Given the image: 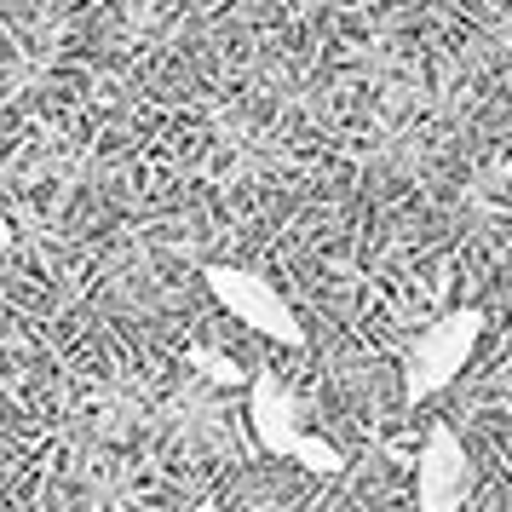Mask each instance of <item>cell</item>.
Returning <instances> with one entry per match:
<instances>
[{"instance_id": "obj_1", "label": "cell", "mask_w": 512, "mask_h": 512, "mask_svg": "<svg viewBox=\"0 0 512 512\" xmlns=\"http://www.w3.org/2000/svg\"><path fill=\"white\" fill-rule=\"evenodd\" d=\"M484 305H449L443 317L415 334V346L403 351V403H432L438 392L455 386V374L472 363V351L484 340Z\"/></svg>"}, {"instance_id": "obj_2", "label": "cell", "mask_w": 512, "mask_h": 512, "mask_svg": "<svg viewBox=\"0 0 512 512\" xmlns=\"http://www.w3.org/2000/svg\"><path fill=\"white\" fill-rule=\"evenodd\" d=\"M202 282H208V294L225 305L242 328H254V334L277 340V346H294V351L305 346L300 311L282 300L271 277H259V271H248V265H208V271H202Z\"/></svg>"}, {"instance_id": "obj_3", "label": "cell", "mask_w": 512, "mask_h": 512, "mask_svg": "<svg viewBox=\"0 0 512 512\" xmlns=\"http://www.w3.org/2000/svg\"><path fill=\"white\" fill-rule=\"evenodd\" d=\"M472 495V455L461 432L438 420L415 455V512H461Z\"/></svg>"}, {"instance_id": "obj_4", "label": "cell", "mask_w": 512, "mask_h": 512, "mask_svg": "<svg viewBox=\"0 0 512 512\" xmlns=\"http://www.w3.org/2000/svg\"><path fill=\"white\" fill-rule=\"evenodd\" d=\"M248 432L277 461H294L300 443L311 438L305 432V415H300V397L288 392L271 369H254V386H248Z\"/></svg>"}, {"instance_id": "obj_5", "label": "cell", "mask_w": 512, "mask_h": 512, "mask_svg": "<svg viewBox=\"0 0 512 512\" xmlns=\"http://www.w3.org/2000/svg\"><path fill=\"white\" fill-rule=\"evenodd\" d=\"M190 363H196L202 380H213V386H254V374L242 369L231 351H219V346H190Z\"/></svg>"}, {"instance_id": "obj_6", "label": "cell", "mask_w": 512, "mask_h": 512, "mask_svg": "<svg viewBox=\"0 0 512 512\" xmlns=\"http://www.w3.org/2000/svg\"><path fill=\"white\" fill-rule=\"evenodd\" d=\"M294 461H300L311 478H340V472H346V455H340L328 438H317V432L300 443V455H294Z\"/></svg>"}, {"instance_id": "obj_7", "label": "cell", "mask_w": 512, "mask_h": 512, "mask_svg": "<svg viewBox=\"0 0 512 512\" xmlns=\"http://www.w3.org/2000/svg\"><path fill=\"white\" fill-rule=\"evenodd\" d=\"M190 512H219V495H202V501H196Z\"/></svg>"}]
</instances>
